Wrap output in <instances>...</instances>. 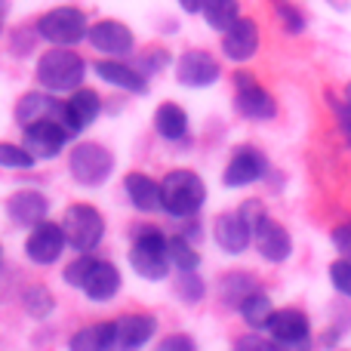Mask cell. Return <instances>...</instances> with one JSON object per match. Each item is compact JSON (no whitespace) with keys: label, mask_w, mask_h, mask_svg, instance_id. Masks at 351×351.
I'll return each mask as SVG.
<instances>
[{"label":"cell","mask_w":351,"mask_h":351,"mask_svg":"<svg viewBox=\"0 0 351 351\" xmlns=\"http://www.w3.org/2000/svg\"><path fill=\"white\" fill-rule=\"evenodd\" d=\"M34 28L49 47H77V43H86L90 19L80 6H53L43 16H37Z\"/></svg>","instance_id":"7"},{"label":"cell","mask_w":351,"mask_h":351,"mask_svg":"<svg viewBox=\"0 0 351 351\" xmlns=\"http://www.w3.org/2000/svg\"><path fill=\"white\" fill-rule=\"evenodd\" d=\"M204 3L206 0H179L182 12H188V16H200V12H204Z\"/></svg>","instance_id":"42"},{"label":"cell","mask_w":351,"mask_h":351,"mask_svg":"<svg viewBox=\"0 0 351 351\" xmlns=\"http://www.w3.org/2000/svg\"><path fill=\"white\" fill-rule=\"evenodd\" d=\"M86 43L99 56H108V59H130L136 53L133 28L127 22H117V19H99V22H93Z\"/></svg>","instance_id":"11"},{"label":"cell","mask_w":351,"mask_h":351,"mask_svg":"<svg viewBox=\"0 0 351 351\" xmlns=\"http://www.w3.org/2000/svg\"><path fill=\"white\" fill-rule=\"evenodd\" d=\"M259 40H262L259 25H256L253 19L241 16L228 31H222L219 47H222V56L228 62H234V65H247V62L259 53Z\"/></svg>","instance_id":"20"},{"label":"cell","mask_w":351,"mask_h":351,"mask_svg":"<svg viewBox=\"0 0 351 351\" xmlns=\"http://www.w3.org/2000/svg\"><path fill=\"white\" fill-rule=\"evenodd\" d=\"M327 102H330V108H333V117H336V127H339V133H342V139H346V145L351 148V102L348 99H333V96H327Z\"/></svg>","instance_id":"37"},{"label":"cell","mask_w":351,"mask_h":351,"mask_svg":"<svg viewBox=\"0 0 351 351\" xmlns=\"http://www.w3.org/2000/svg\"><path fill=\"white\" fill-rule=\"evenodd\" d=\"M158 346L164 351H194L197 348V342H194L188 333H170V336H164Z\"/></svg>","instance_id":"40"},{"label":"cell","mask_w":351,"mask_h":351,"mask_svg":"<svg viewBox=\"0 0 351 351\" xmlns=\"http://www.w3.org/2000/svg\"><path fill=\"white\" fill-rule=\"evenodd\" d=\"M3 210H6L10 225L31 231L43 219H49V197L43 191H37V188H19V191H12L6 197Z\"/></svg>","instance_id":"17"},{"label":"cell","mask_w":351,"mask_h":351,"mask_svg":"<svg viewBox=\"0 0 351 351\" xmlns=\"http://www.w3.org/2000/svg\"><path fill=\"white\" fill-rule=\"evenodd\" d=\"M37 40H40L37 28H16L10 34V53L19 56V59H25V56H28L31 49L37 47Z\"/></svg>","instance_id":"36"},{"label":"cell","mask_w":351,"mask_h":351,"mask_svg":"<svg viewBox=\"0 0 351 351\" xmlns=\"http://www.w3.org/2000/svg\"><path fill=\"white\" fill-rule=\"evenodd\" d=\"M231 86H234V114L243 117L250 123H268L278 117V99L253 77V71L237 65V71L231 74Z\"/></svg>","instance_id":"6"},{"label":"cell","mask_w":351,"mask_h":351,"mask_svg":"<svg viewBox=\"0 0 351 351\" xmlns=\"http://www.w3.org/2000/svg\"><path fill=\"white\" fill-rule=\"evenodd\" d=\"M268 173H271V164H268L265 152H259L256 145H241L231 152L228 164H225L222 185L228 191H237V188H247V185L268 179Z\"/></svg>","instance_id":"9"},{"label":"cell","mask_w":351,"mask_h":351,"mask_svg":"<svg viewBox=\"0 0 351 351\" xmlns=\"http://www.w3.org/2000/svg\"><path fill=\"white\" fill-rule=\"evenodd\" d=\"M237 210L243 213V219H247L250 225H256V222H259V219L268 213V210H265V204H262L259 197H250V200H243V204L237 206Z\"/></svg>","instance_id":"41"},{"label":"cell","mask_w":351,"mask_h":351,"mask_svg":"<svg viewBox=\"0 0 351 351\" xmlns=\"http://www.w3.org/2000/svg\"><path fill=\"white\" fill-rule=\"evenodd\" d=\"M56 305H59V302H56V296H53V290H49V287L28 284L22 290V308H25V315L34 317V321H47V317H53Z\"/></svg>","instance_id":"28"},{"label":"cell","mask_w":351,"mask_h":351,"mask_svg":"<svg viewBox=\"0 0 351 351\" xmlns=\"http://www.w3.org/2000/svg\"><path fill=\"white\" fill-rule=\"evenodd\" d=\"M234 348H241V351H274L278 346H274V339L271 336H256V330L250 336H241V339H234Z\"/></svg>","instance_id":"38"},{"label":"cell","mask_w":351,"mask_h":351,"mask_svg":"<svg viewBox=\"0 0 351 351\" xmlns=\"http://www.w3.org/2000/svg\"><path fill=\"white\" fill-rule=\"evenodd\" d=\"M86 71H90V65H86V59L74 47H49L37 59L34 80L37 86L56 93V96H68L77 86H84Z\"/></svg>","instance_id":"3"},{"label":"cell","mask_w":351,"mask_h":351,"mask_svg":"<svg viewBox=\"0 0 351 351\" xmlns=\"http://www.w3.org/2000/svg\"><path fill=\"white\" fill-rule=\"evenodd\" d=\"M62 280H65L71 290L84 293V296L96 305L111 302V299H117L123 290V278L114 262L99 259V256H93V253H77V259H71L62 268Z\"/></svg>","instance_id":"1"},{"label":"cell","mask_w":351,"mask_h":351,"mask_svg":"<svg viewBox=\"0 0 351 351\" xmlns=\"http://www.w3.org/2000/svg\"><path fill=\"white\" fill-rule=\"evenodd\" d=\"M12 10V0H0V19H6Z\"/></svg>","instance_id":"43"},{"label":"cell","mask_w":351,"mask_h":351,"mask_svg":"<svg viewBox=\"0 0 351 351\" xmlns=\"http://www.w3.org/2000/svg\"><path fill=\"white\" fill-rule=\"evenodd\" d=\"M330 284H333V290L339 293V296L351 299V259H336L333 265H330Z\"/></svg>","instance_id":"35"},{"label":"cell","mask_w":351,"mask_h":351,"mask_svg":"<svg viewBox=\"0 0 351 351\" xmlns=\"http://www.w3.org/2000/svg\"><path fill=\"white\" fill-rule=\"evenodd\" d=\"M154 133L160 136L164 142H182L188 139V130H191V121H188V111L182 108L179 102H160L158 108H154Z\"/></svg>","instance_id":"24"},{"label":"cell","mask_w":351,"mask_h":351,"mask_svg":"<svg viewBox=\"0 0 351 351\" xmlns=\"http://www.w3.org/2000/svg\"><path fill=\"white\" fill-rule=\"evenodd\" d=\"M136 65H139L148 77H158V74H164L170 65H176V56L167 47H145L142 56L136 59Z\"/></svg>","instance_id":"33"},{"label":"cell","mask_w":351,"mask_h":351,"mask_svg":"<svg viewBox=\"0 0 351 351\" xmlns=\"http://www.w3.org/2000/svg\"><path fill=\"white\" fill-rule=\"evenodd\" d=\"M62 228L68 237V250L74 253H96L105 241V216L93 204H68V210L62 213Z\"/></svg>","instance_id":"8"},{"label":"cell","mask_w":351,"mask_h":351,"mask_svg":"<svg viewBox=\"0 0 351 351\" xmlns=\"http://www.w3.org/2000/svg\"><path fill=\"white\" fill-rule=\"evenodd\" d=\"M173 296L182 305H200L206 299V280L197 271H179L173 278Z\"/></svg>","instance_id":"30"},{"label":"cell","mask_w":351,"mask_h":351,"mask_svg":"<svg viewBox=\"0 0 351 351\" xmlns=\"http://www.w3.org/2000/svg\"><path fill=\"white\" fill-rule=\"evenodd\" d=\"M0 262H3V247H0Z\"/></svg>","instance_id":"46"},{"label":"cell","mask_w":351,"mask_h":351,"mask_svg":"<svg viewBox=\"0 0 351 351\" xmlns=\"http://www.w3.org/2000/svg\"><path fill=\"white\" fill-rule=\"evenodd\" d=\"M274 302L268 299V293L265 290H256V293H250L247 299L241 302V308H237V315H241V321L247 324L250 330H256V333H265L268 330V321L274 317Z\"/></svg>","instance_id":"27"},{"label":"cell","mask_w":351,"mask_h":351,"mask_svg":"<svg viewBox=\"0 0 351 351\" xmlns=\"http://www.w3.org/2000/svg\"><path fill=\"white\" fill-rule=\"evenodd\" d=\"M160 200L170 219H191L206 204V182L194 170H170L160 179Z\"/></svg>","instance_id":"4"},{"label":"cell","mask_w":351,"mask_h":351,"mask_svg":"<svg viewBox=\"0 0 351 351\" xmlns=\"http://www.w3.org/2000/svg\"><path fill=\"white\" fill-rule=\"evenodd\" d=\"M346 99H348V102H351V80H348V84H346Z\"/></svg>","instance_id":"44"},{"label":"cell","mask_w":351,"mask_h":351,"mask_svg":"<svg viewBox=\"0 0 351 351\" xmlns=\"http://www.w3.org/2000/svg\"><path fill=\"white\" fill-rule=\"evenodd\" d=\"M65 247H68V237L62 222H49V219L34 225L28 231V237H25V256H28L31 265H40V268L56 265L62 259V253H65Z\"/></svg>","instance_id":"12"},{"label":"cell","mask_w":351,"mask_h":351,"mask_svg":"<svg viewBox=\"0 0 351 351\" xmlns=\"http://www.w3.org/2000/svg\"><path fill=\"white\" fill-rule=\"evenodd\" d=\"M173 74L185 90H206L222 77V65L210 49H185L176 56Z\"/></svg>","instance_id":"10"},{"label":"cell","mask_w":351,"mask_h":351,"mask_svg":"<svg viewBox=\"0 0 351 351\" xmlns=\"http://www.w3.org/2000/svg\"><path fill=\"white\" fill-rule=\"evenodd\" d=\"M253 247L265 262L284 265L293 256V234L287 231V225H280L278 219H271L265 213V216L253 225Z\"/></svg>","instance_id":"16"},{"label":"cell","mask_w":351,"mask_h":351,"mask_svg":"<svg viewBox=\"0 0 351 351\" xmlns=\"http://www.w3.org/2000/svg\"><path fill=\"white\" fill-rule=\"evenodd\" d=\"M123 194H127L130 206L136 213H160L164 210V200H160V182L154 176L133 170L123 176Z\"/></svg>","instance_id":"22"},{"label":"cell","mask_w":351,"mask_h":351,"mask_svg":"<svg viewBox=\"0 0 351 351\" xmlns=\"http://www.w3.org/2000/svg\"><path fill=\"white\" fill-rule=\"evenodd\" d=\"M130 268L139 274L142 280H160L170 278L173 262H170V234L158 225H139L133 231V243H130Z\"/></svg>","instance_id":"2"},{"label":"cell","mask_w":351,"mask_h":351,"mask_svg":"<svg viewBox=\"0 0 351 351\" xmlns=\"http://www.w3.org/2000/svg\"><path fill=\"white\" fill-rule=\"evenodd\" d=\"M0 34H3V19H0Z\"/></svg>","instance_id":"45"},{"label":"cell","mask_w":351,"mask_h":351,"mask_svg":"<svg viewBox=\"0 0 351 351\" xmlns=\"http://www.w3.org/2000/svg\"><path fill=\"white\" fill-rule=\"evenodd\" d=\"M34 167H37V158L25 145H16V142H0V170L28 173V170H34Z\"/></svg>","instance_id":"32"},{"label":"cell","mask_w":351,"mask_h":351,"mask_svg":"<svg viewBox=\"0 0 351 351\" xmlns=\"http://www.w3.org/2000/svg\"><path fill=\"white\" fill-rule=\"evenodd\" d=\"M330 241H333V247L339 250V256H346L351 259V222H339L333 231H330Z\"/></svg>","instance_id":"39"},{"label":"cell","mask_w":351,"mask_h":351,"mask_svg":"<svg viewBox=\"0 0 351 351\" xmlns=\"http://www.w3.org/2000/svg\"><path fill=\"white\" fill-rule=\"evenodd\" d=\"M170 262L176 271H197L200 268V250L194 241H188L185 234H170Z\"/></svg>","instance_id":"31"},{"label":"cell","mask_w":351,"mask_h":351,"mask_svg":"<svg viewBox=\"0 0 351 351\" xmlns=\"http://www.w3.org/2000/svg\"><path fill=\"white\" fill-rule=\"evenodd\" d=\"M262 290L259 287V278H256L253 271H225L222 278L216 280V293H219V302L225 305V308L237 311L241 308V302L250 296V293Z\"/></svg>","instance_id":"25"},{"label":"cell","mask_w":351,"mask_h":351,"mask_svg":"<svg viewBox=\"0 0 351 351\" xmlns=\"http://www.w3.org/2000/svg\"><path fill=\"white\" fill-rule=\"evenodd\" d=\"M68 139H74L68 133V127L59 121V117H47V121H37L22 127V145L34 154L37 160H53L65 152Z\"/></svg>","instance_id":"13"},{"label":"cell","mask_w":351,"mask_h":351,"mask_svg":"<svg viewBox=\"0 0 351 351\" xmlns=\"http://www.w3.org/2000/svg\"><path fill=\"white\" fill-rule=\"evenodd\" d=\"M268 336L274 339V346L280 351H296V348H308L311 342V321L302 308H278L274 317L268 321Z\"/></svg>","instance_id":"14"},{"label":"cell","mask_w":351,"mask_h":351,"mask_svg":"<svg viewBox=\"0 0 351 351\" xmlns=\"http://www.w3.org/2000/svg\"><path fill=\"white\" fill-rule=\"evenodd\" d=\"M274 12H278V22L287 34H302L308 28V19L299 6H293L290 0H274Z\"/></svg>","instance_id":"34"},{"label":"cell","mask_w":351,"mask_h":351,"mask_svg":"<svg viewBox=\"0 0 351 351\" xmlns=\"http://www.w3.org/2000/svg\"><path fill=\"white\" fill-rule=\"evenodd\" d=\"M62 105H65V99H59L56 93H49L40 86V90L25 93V96L16 102L12 114H16L19 127H28V123L47 121V117H62Z\"/></svg>","instance_id":"21"},{"label":"cell","mask_w":351,"mask_h":351,"mask_svg":"<svg viewBox=\"0 0 351 351\" xmlns=\"http://www.w3.org/2000/svg\"><path fill=\"white\" fill-rule=\"evenodd\" d=\"M71 351H108L117 348V327L114 321H99V324H86L77 333L68 339Z\"/></svg>","instance_id":"26"},{"label":"cell","mask_w":351,"mask_h":351,"mask_svg":"<svg viewBox=\"0 0 351 351\" xmlns=\"http://www.w3.org/2000/svg\"><path fill=\"white\" fill-rule=\"evenodd\" d=\"M200 16H204L206 28L222 34V31H228L231 25L241 19V3H237V0H206Z\"/></svg>","instance_id":"29"},{"label":"cell","mask_w":351,"mask_h":351,"mask_svg":"<svg viewBox=\"0 0 351 351\" xmlns=\"http://www.w3.org/2000/svg\"><path fill=\"white\" fill-rule=\"evenodd\" d=\"M114 152L102 142L84 139L68 152V173L84 188H102L114 173Z\"/></svg>","instance_id":"5"},{"label":"cell","mask_w":351,"mask_h":351,"mask_svg":"<svg viewBox=\"0 0 351 351\" xmlns=\"http://www.w3.org/2000/svg\"><path fill=\"white\" fill-rule=\"evenodd\" d=\"M114 327H117V348L136 351V348H145L158 336V317L145 315V311H136V315H121L114 321Z\"/></svg>","instance_id":"23"},{"label":"cell","mask_w":351,"mask_h":351,"mask_svg":"<svg viewBox=\"0 0 351 351\" xmlns=\"http://www.w3.org/2000/svg\"><path fill=\"white\" fill-rule=\"evenodd\" d=\"M93 74L99 80H105L108 86H117V90L130 93V96H148V74L142 71L136 62H127V59H102L93 62Z\"/></svg>","instance_id":"15"},{"label":"cell","mask_w":351,"mask_h":351,"mask_svg":"<svg viewBox=\"0 0 351 351\" xmlns=\"http://www.w3.org/2000/svg\"><path fill=\"white\" fill-rule=\"evenodd\" d=\"M213 241L225 256H243L253 247V225L243 219L241 210L219 213L213 222Z\"/></svg>","instance_id":"18"},{"label":"cell","mask_w":351,"mask_h":351,"mask_svg":"<svg viewBox=\"0 0 351 351\" xmlns=\"http://www.w3.org/2000/svg\"><path fill=\"white\" fill-rule=\"evenodd\" d=\"M102 117V96L96 90H86V86H77L74 93H68L65 105H62V117L59 121L68 127L71 136H80L86 127Z\"/></svg>","instance_id":"19"}]
</instances>
